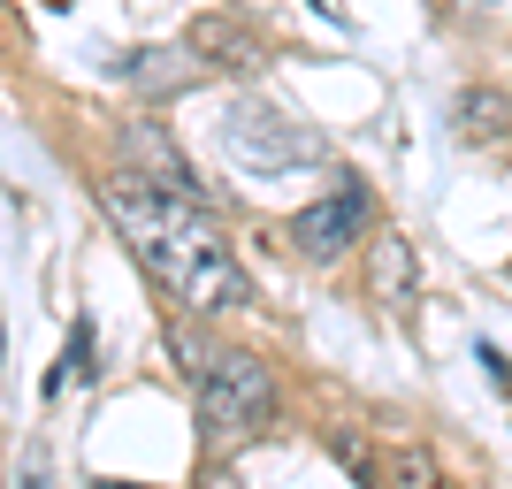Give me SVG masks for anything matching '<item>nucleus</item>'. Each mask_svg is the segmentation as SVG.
Masks as SVG:
<instances>
[{
  "mask_svg": "<svg viewBox=\"0 0 512 489\" xmlns=\"http://www.w3.org/2000/svg\"><path fill=\"white\" fill-rule=\"evenodd\" d=\"M199 383V421H207V436H253L260 421H268V405H276V383H268V367L253 360V352H207V360L192 367Z\"/></svg>",
  "mask_w": 512,
  "mask_h": 489,
  "instance_id": "f03ea898",
  "label": "nucleus"
},
{
  "mask_svg": "<svg viewBox=\"0 0 512 489\" xmlns=\"http://www.w3.org/2000/svg\"><path fill=\"white\" fill-rule=\"evenodd\" d=\"M367 222H375L367 184H337L329 199H314L306 214H291V245H299L306 260H337V253H352L367 237Z\"/></svg>",
  "mask_w": 512,
  "mask_h": 489,
  "instance_id": "7ed1b4c3",
  "label": "nucleus"
},
{
  "mask_svg": "<svg viewBox=\"0 0 512 489\" xmlns=\"http://www.w3.org/2000/svg\"><path fill=\"white\" fill-rule=\"evenodd\" d=\"M92 375V321H77L69 329V352H62V367L46 375V390H69V383H85Z\"/></svg>",
  "mask_w": 512,
  "mask_h": 489,
  "instance_id": "6e6552de",
  "label": "nucleus"
},
{
  "mask_svg": "<svg viewBox=\"0 0 512 489\" xmlns=\"http://www.w3.org/2000/svg\"><path fill=\"white\" fill-rule=\"evenodd\" d=\"M130 77H138V85H153V92H176L192 69H176V62H130Z\"/></svg>",
  "mask_w": 512,
  "mask_h": 489,
  "instance_id": "1a4fd4ad",
  "label": "nucleus"
},
{
  "mask_svg": "<svg viewBox=\"0 0 512 489\" xmlns=\"http://www.w3.org/2000/svg\"><path fill=\"white\" fill-rule=\"evenodd\" d=\"M123 146H130V161H138L146 176H161V184H176V192H199V184H192V169H184V153H176L169 138H161V130L130 123V130H123Z\"/></svg>",
  "mask_w": 512,
  "mask_h": 489,
  "instance_id": "423d86ee",
  "label": "nucleus"
},
{
  "mask_svg": "<svg viewBox=\"0 0 512 489\" xmlns=\"http://www.w3.org/2000/svg\"><path fill=\"white\" fill-rule=\"evenodd\" d=\"M100 207H107V222L130 237V253L153 268V283L169 298H184L192 314H230V306L253 298V283H245V268H237V253H230V237L199 207V192H176V184H161V176H146V169H123V176L100 184Z\"/></svg>",
  "mask_w": 512,
  "mask_h": 489,
  "instance_id": "f257e3e1",
  "label": "nucleus"
},
{
  "mask_svg": "<svg viewBox=\"0 0 512 489\" xmlns=\"http://www.w3.org/2000/svg\"><path fill=\"white\" fill-rule=\"evenodd\" d=\"M459 138H505V92H467L459 100Z\"/></svg>",
  "mask_w": 512,
  "mask_h": 489,
  "instance_id": "0eeeda50",
  "label": "nucleus"
},
{
  "mask_svg": "<svg viewBox=\"0 0 512 489\" xmlns=\"http://www.w3.org/2000/svg\"><path fill=\"white\" fill-rule=\"evenodd\" d=\"M413 283H421V268H413V245H406V237H398V230L367 237V298H375V306H406Z\"/></svg>",
  "mask_w": 512,
  "mask_h": 489,
  "instance_id": "20e7f679",
  "label": "nucleus"
},
{
  "mask_svg": "<svg viewBox=\"0 0 512 489\" xmlns=\"http://www.w3.org/2000/svg\"><path fill=\"white\" fill-rule=\"evenodd\" d=\"M192 46H199V62H222V69H253L260 62V39L245 23H230V16H207L192 31Z\"/></svg>",
  "mask_w": 512,
  "mask_h": 489,
  "instance_id": "39448f33",
  "label": "nucleus"
}]
</instances>
